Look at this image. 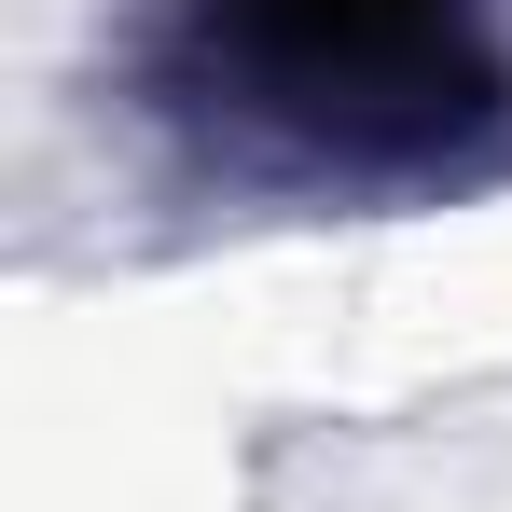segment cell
Segmentation results:
<instances>
[{
  "instance_id": "6da1fadb",
  "label": "cell",
  "mask_w": 512,
  "mask_h": 512,
  "mask_svg": "<svg viewBox=\"0 0 512 512\" xmlns=\"http://www.w3.org/2000/svg\"><path fill=\"white\" fill-rule=\"evenodd\" d=\"M194 97L291 153H443L499 97L485 0H180Z\"/></svg>"
}]
</instances>
